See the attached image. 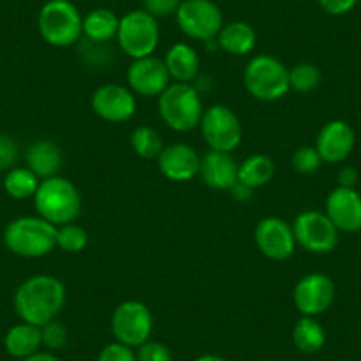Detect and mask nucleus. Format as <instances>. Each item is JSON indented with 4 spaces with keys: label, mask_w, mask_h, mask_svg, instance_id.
I'll list each match as a JSON object with an SVG mask.
<instances>
[{
    "label": "nucleus",
    "mask_w": 361,
    "mask_h": 361,
    "mask_svg": "<svg viewBox=\"0 0 361 361\" xmlns=\"http://www.w3.org/2000/svg\"><path fill=\"white\" fill-rule=\"evenodd\" d=\"M239 163L231 152L207 151L200 156L199 176L206 186L216 192H231L238 185Z\"/></svg>",
    "instance_id": "19"
},
{
    "label": "nucleus",
    "mask_w": 361,
    "mask_h": 361,
    "mask_svg": "<svg viewBox=\"0 0 361 361\" xmlns=\"http://www.w3.org/2000/svg\"><path fill=\"white\" fill-rule=\"evenodd\" d=\"M204 110L202 98L192 83L172 82L158 96L159 117L177 133H188L199 128Z\"/></svg>",
    "instance_id": "4"
},
{
    "label": "nucleus",
    "mask_w": 361,
    "mask_h": 361,
    "mask_svg": "<svg viewBox=\"0 0 361 361\" xmlns=\"http://www.w3.org/2000/svg\"><path fill=\"white\" fill-rule=\"evenodd\" d=\"M112 335L116 342L128 347H140L151 340L154 319L151 308L138 300H126L116 307L110 321Z\"/></svg>",
    "instance_id": "9"
},
{
    "label": "nucleus",
    "mask_w": 361,
    "mask_h": 361,
    "mask_svg": "<svg viewBox=\"0 0 361 361\" xmlns=\"http://www.w3.org/2000/svg\"><path fill=\"white\" fill-rule=\"evenodd\" d=\"M20 149L18 144L15 142V138H11L9 135L0 133V172H8L13 166H16L18 161Z\"/></svg>",
    "instance_id": "35"
},
{
    "label": "nucleus",
    "mask_w": 361,
    "mask_h": 361,
    "mask_svg": "<svg viewBox=\"0 0 361 361\" xmlns=\"http://www.w3.org/2000/svg\"><path fill=\"white\" fill-rule=\"evenodd\" d=\"M275 176V163L266 154H252L239 163L238 180L248 188H262Z\"/></svg>",
    "instance_id": "25"
},
{
    "label": "nucleus",
    "mask_w": 361,
    "mask_h": 361,
    "mask_svg": "<svg viewBox=\"0 0 361 361\" xmlns=\"http://www.w3.org/2000/svg\"><path fill=\"white\" fill-rule=\"evenodd\" d=\"M195 361H227L225 357L218 356V354H204V356H199Z\"/></svg>",
    "instance_id": "41"
},
{
    "label": "nucleus",
    "mask_w": 361,
    "mask_h": 361,
    "mask_svg": "<svg viewBox=\"0 0 361 361\" xmlns=\"http://www.w3.org/2000/svg\"><path fill=\"white\" fill-rule=\"evenodd\" d=\"M32 200L37 216L44 218L55 227L73 224L82 213V195L78 188L61 176L41 180Z\"/></svg>",
    "instance_id": "3"
},
{
    "label": "nucleus",
    "mask_w": 361,
    "mask_h": 361,
    "mask_svg": "<svg viewBox=\"0 0 361 361\" xmlns=\"http://www.w3.org/2000/svg\"><path fill=\"white\" fill-rule=\"evenodd\" d=\"M66 287L57 276L34 275L23 280L15 290L13 307L20 321L44 326L57 319L66 305Z\"/></svg>",
    "instance_id": "1"
},
{
    "label": "nucleus",
    "mask_w": 361,
    "mask_h": 361,
    "mask_svg": "<svg viewBox=\"0 0 361 361\" xmlns=\"http://www.w3.org/2000/svg\"><path fill=\"white\" fill-rule=\"evenodd\" d=\"M90 106L99 119L121 124L130 121L137 112V96L130 87L121 83H105L92 92Z\"/></svg>",
    "instance_id": "14"
},
{
    "label": "nucleus",
    "mask_w": 361,
    "mask_h": 361,
    "mask_svg": "<svg viewBox=\"0 0 361 361\" xmlns=\"http://www.w3.org/2000/svg\"><path fill=\"white\" fill-rule=\"evenodd\" d=\"M326 216L338 232L354 234L361 231V195L357 190L336 186L326 199Z\"/></svg>",
    "instance_id": "16"
},
{
    "label": "nucleus",
    "mask_w": 361,
    "mask_h": 361,
    "mask_svg": "<svg viewBox=\"0 0 361 361\" xmlns=\"http://www.w3.org/2000/svg\"><path fill=\"white\" fill-rule=\"evenodd\" d=\"M356 145V135L345 121H329L319 131L315 145L324 163H342L353 152Z\"/></svg>",
    "instance_id": "18"
},
{
    "label": "nucleus",
    "mask_w": 361,
    "mask_h": 361,
    "mask_svg": "<svg viewBox=\"0 0 361 361\" xmlns=\"http://www.w3.org/2000/svg\"><path fill=\"white\" fill-rule=\"evenodd\" d=\"M116 41L121 51L126 54L131 61L149 57L154 54L159 44L158 18L149 15L145 9H133L126 13L119 20Z\"/></svg>",
    "instance_id": "7"
},
{
    "label": "nucleus",
    "mask_w": 361,
    "mask_h": 361,
    "mask_svg": "<svg viewBox=\"0 0 361 361\" xmlns=\"http://www.w3.org/2000/svg\"><path fill=\"white\" fill-rule=\"evenodd\" d=\"M200 135L211 151L231 152L241 145L243 126L234 110L225 105H213L204 110Z\"/></svg>",
    "instance_id": "10"
},
{
    "label": "nucleus",
    "mask_w": 361,
    "mask_h": 361,
    "mask_svg": "<svg viewBox=\"0 0 361 361\" xmlns=\"http://www.w3.org/2000/svg\"><path fill=\"white\" fill-rule=\"evenodd\" d=\"M41 335H43V347L50 350H59L68 343V328L57 319L41 326Z\"/></svg>",
    "instance_id": "32"
},
{
    "label": "nucleus",
    "mask_w": 361,
    "mask_h": 361,
    "mask_svg": "<svg viewBox=\"0 0 361 361\" xmlns=\"http://www.w3.org/2000/svg\"><path fill=\"white\" fill-rule=\"evenodd\" d=\"M6 248L23 259H41L57 248V227L41 216H18L2 234Z\"/></svg>",
    "instance_id": "2"
},
{
    "label": "nucleus",
    "mask_w": 361,
    "mask_h": 361,
    "mask_svg": "<svg viewBox=\"0 0 361 361\" xmlns=\"http://www.w3.org/2000/svg\"><path fill=\"white\" fill-rule=\"evenodd\" d=\"M126 80L133 94L142 96V98H158L172 83L163 59L154 57V55L131 61Z\"/></svg>",
    "instance_id": "15"
},
{
    "label": "nucleus",
    "mask_w": 361,
    "mask_h": 361,
    "mask_svg": "<svg viewBox=\"0 0 361 361\" xmlns=\"http://www.w3.org/2000/svg\"><path fill=\"white\" fill-rule=\"evenodd\" d=\"M319 6L324 13L331 16H342L347 15L349 11H353L356 8V4L360 0H317Z\"/></svg>",
    "instance_id": "37"
},
{
    "label": "nucleus",
    "mask_w": 361,
    "mask_h": 361,
    "mask_svg": "<svg viewBox=\"0 0 361 361\" xmlns=\"http://www.w3.org/2000/svg\"><path fill=\"white\" fill-rule=\"evenodd\" d=\"M253 239L259 252L276 262L290 259L298 248L293 225L279 216L262 218L257 224Z\"/></svg>",
    "instance_id": "13"
},
{
    "label": "nucleus",
    "mask_w": 361,
    "mask_h": 361,
    "mask_svg": "<svg viewBox=\"0 0 361 361\" xmlns=\"http://www.w3.org/2000/svg\"><path fill=\"white\" fill-rule=\"evenodd\" d=\"M41 179L29 169V166H13L8 170L2 180L4 192L8 197L15 200H29L34 199L37 188H39Z\"/></svg>",
    "instance_id": "27"
},
{
    "label": "nucleus",
    "mask_w": 361,
    "mask_h": 361,
    "mask_svg": "<svg viewBox=\"0 0 361 361\" xmlns=\"http://www.w3.org/2000/svg\"><path fill=\"white\" fill-rule=\"evenodd\" d=\"M357 170L354 166H343L338 172V186H345V188H354L357 183Z\"/></svg>",
    "instance_id": "38"
},
{
    "label": "nucleus",
    "mask_w": 361,
    "mask_h": 361,
    "mask_svg": "<svg viewBox=\"0 0 361 361\" xmlns=\"http://www.w3.org/2000/svg\"><path fill=\"white\" fill-rule=\"evenodd\" d=\"M22 361H61L54 353H48V350H39V353L32 354V356L25 357Z\"/></svg>",
    "instance_id": "40"
},
{
    "label": "nucleus",
    "mask_w": 361,
    "mask_h": 361,
    "mask_svg": "<svg viewBox=\"0 0 361 361\" xmlns=\"http://www.w3.org/2000/svg\"><path fill=\"white\" fill-rule=\"evenodd\" d=\"M130 144L135 154L144 159H158L163 147H165L158 130H154L152 126H147V124L137 126L131 131Z\"/></svg>",
    "instance_id": "28"
},
{
    "label": "nucleus",
    "mask_w": 361,
    "mask_h": 361,
    "mask_svg": "<svg viewBox=\"0 0 361 361\" xmlns=\"http://www.w3.org/2000/svg\"><path fill=\"white\" fill-rule=\"evenodd\" d=\"M83 16L71 0H48L37 15V30L44 43L68 48L80 43L83 36Z\"/></svg>",
    "instance_id": "6"
},
{
    "label": "nucleus",
    "mask_w": 361,
    "mask_h": 361,
    "mask_svg": "<svg viewBox=\"0 0 361 361\" xmlns=\"http://www.w3.org/2000/svg\"><path fill=\"white\" fill-rule=\"evenodd\" d=\"M252 192H253L252 188H248V186L241 185L239 180H238V185H235L234 188L231 190L232 199H235V200H248L250 197H252Z\"/></svg>",
    "instance_id": "39"
},
{
    "label": "nucleus",
    "mask_w": 361,
    "mask_h": 361,
    "mask_svg": "<svg viewBox=\"0 0 361 361\" xmlns=\"http://www.w3.org/2000/svg\"><path fill=\"white\" fill-rule=\"evenodd\" d=\"M156 161L161 176L172 183H188L199 176L200 154L188 144L165 145Z\"/></svg>",
    "instance_id": "17"
},
{
    "label": "nucleus",
    "mask_w": 361,
    "mask_h": 361,
    "mask_svg": "<svg viewBox=\"0 0 361 361\" xmlns=\"http://www.w3.org/2000/svg\"><path fill=\"white\" fill-rule=\"evenodd\" d=\"M290 225H293L296 245L307 252L324 255L338 246V228L322 211H301Z\"/></svg>",
    "instance_id": "11"
},
{
    "label": "nucleus",
    "mask_w": 361,
    "mask_h": 361,
    "mask_svg": "<svg viewBox=\"0 0 361 361\" xmlns=\"http://www.w3.org/2000/svg\"><path fill=\"white\" fill-rule=\"evenodd\" d=\"M89 245V234L82 225L66 224L57 227V248L66 253H80Z\"/></svg>",
    "instance_id": "30"
},
{
    "label": "nucleus",
    "mask_w": 361,
    "mask_h": 361,
    "mask_svg": "<svg viewBox=\"0 0 361 361\" xmlns=\"http://www.w3.org/2000/svg\"><path fill=\"white\" fill-rule=\"evenodd\" d=\"M321 71L317 66L310 64V62H300V64L289 68V85L294 92L308 94L321 85Z\"/></svg>",
    "instance_id": "29"
},
{
    "label": "nucleus",
    "mask_w": 361,
    "mask_h": 361,
    "mask_svg": "<svg viewBox=\"0 0 361 361\" xmlns=\"http://www.w3.org/2000/svg\"><path fill=\"white\" fill-rule=\"evenodd\" d=\"M119 16L106 8L92 9L83 16V37L92 43H110L117 37L119 30Z\"/></svg>",
    "instance_id": "24"
},
{
    "label": "nucleus",
    "mask_w": 361,
    "mask_h": 361,
    "mask_svg": "<svg viewBox=\"0 0 361 361\" xmlns=\"http://www.w3.org/2000/svg\"><path fill=\"white\" fill-rule=\"evenodd\" d=\"M43 347V335L39 326L29 324V322H18L11 326L4 335V349L9 356L16 360H25L32 354L39 353Z\"/></svg>",
    "instance_id": "22"
},
{
    "label": "nucleus",
    "mask_w": 361,
    "mask_h": 361,
    "mask_svg": "<svg viewBox=\"0 0 361 361\" xmlns=\"http://www.w3.org/2000/svg\"><path fill=\"white\" fill-rule=\"evenodd\" d=\"M216 43L218 50L232 57H245L255 50L257 34L253 27L246 22L224 23L220 34L216 36Z\"/></svg>",
    "instance_id": "23"
},
{
    "label": "nucleus",
    "mask_w": 361,
    "mask_h": 361,
    "mask_svg": "<svg viewBox=\"0 0 361 361\" xmlns=\"http://www.w3.org/2000/svg\"><path fill=\"white\" fill-rule=\"evenodd\" d=\"M322 158L319 156L317 149L314 145H303V147H298L296 151L293 152V158H290V165L296 172L305 173H314L317 172L322 166Z\"/></svg>",
    "instance_id": "31"
},
{
    "label": "nucleus",
    "mask_w": 361,
    "mask_h": 361,
    "mask_svg": "<svg viewBox=\"0 0 361 361\" xmlns=\"http://www.w3.org/2000/svg\"><path fill=\"white\" fill-rule=\"evenodd\" d=\"M137 361H173L169 347L158 340H147L137 347Z\"/></svg>",
    "instance_id": "33"
},
{
    "label": "nucleus",
    "mask_w": 361,
    "mask_h": 361,
    "mask_svg": "<svg viewBox=\"0 0 361 361\" xmlns=\"http://www.w3.org/2000/svg\"><path fill=\"white\" fill-rule=\"evenodd\" d=\"M98 361H137V350L114 340L99 350Z\"/></svg>",
    "instance_id": "34"
},
{
    "label": "nucleus",
    "mask_w": 361,
    "mask_h": 361,
    "mask_svg": "<svg viewBox=\"0 0 361 361\" xmlns=\"http://www.w3.org/2000/svg\"><path fill=\"white\" fill-rule=\"evenodd\" d=\"M293 342L301 353L315 354L324 347L326 331L315 317L301 315L293 328Z\"/></svg>",
    "instance_id": "26"
},
{
    "label": "nucleus",
    "mask_w": 361,
    "mask_h": 361,
    "mask_svg": "<svg viewBox=\"0 0 361 361\" xmlns=\"http://www.w3.org/2000/svg\"><path fill=\"white\" fill-rule=\"evenodd\" d=\"M183 0H144V9L154 18H166L176 15Z\"/></svg>",
    "instance_id": "36"
},
{
    "label": "nucleus",
    "mask_w": 361,
    "mask_h": 361,
    "mask_svg": "<svg viewBox=\"0 0 361 361\" xmlns=\"http://www.w3.org/2000/svg\"><path fill=\"white\" fill-rule=\"evenodd\" d=\"M173 16L180 32L202 43L216 39L224 27V13L213 0H183Z\"/></svg>",
    "instance_id": "8"
},
{
    "label": "nucleus",
    "mask_w": 361,
    "mask_h": 361,
    "mask_svg": "<svg viewBox=\"0 0 361 361\" xmlns=\"http://www.w3.org/2000/svg\"><path fill=\"white\" fill-rule=\"evenodd\" d=\"M335 283L324 273H308L301 276L293 290L294 307L307 317H317L328 312L335 301Z\"/></svg>",
    "instance_id": "12"
},
{
    "label": "nucleus",
    "mask_w": 361,
    "mask_h": 361,
    "mask_svg": "<svg viewBox=\"0 0 361 361\" xmlns=\"http://www.w3.org/2000/svg\"><path fill=\"white\" fill-rule=\"evenodd\" d=\"M163 62L172 82L192 83L199 76L200 57L188 43H176L166 50Z\"/></svg>",
    "instance_id": "20"
},
{
    "label": "nucleus",
    "mask_w": 361,
    "mask_h": 361,
    "mask_svg": "<svg viewBox=\"0 0 361 361\" xmlns=\"http://www.w3.org/2000/svg\"><path fill=\"white\" fill-rule=\"evenodd\" d=\"M25 166H29L41 180L59 176L62 169V151L55 142L39 138L27 147Z\"/></svg>",
    "instance_id": "21"
},
{
    "label": "nucleus",
    "mask_w": 361,
    "mask_h": 361,
    "mask_svg": "<svg viewBox=\"0 0 361 361\" xmlns=\"http://www.w3.org/2000/svg\"><path fill=\"white\" fill-rule=\"evenodd\" d=\"M243 83L252 98L264 103L279 102L290 90L289 68L275 55H255L246 64Z\"/></svg>",
    "instance_id": "5"
}]
</instances>
